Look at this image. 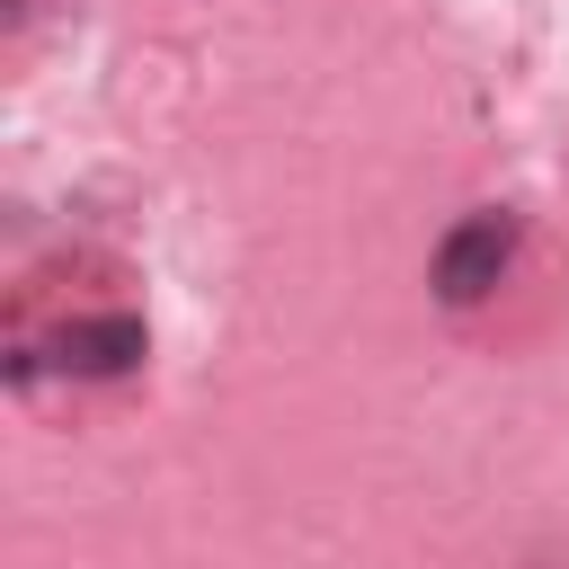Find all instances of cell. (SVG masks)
<instances>
[{
	"label": "cell",
	"mask_w": 569,
	"mask_h": 569,
	"mask_svg": "<svg viewBox=\"0 0 569 569\" xmlns=\"http://www.w3.org/2000/svg\"><path fill=\"white\" fill-rule=\"evenodd\" d=\"M507 258H516V213H498V204H480V213H462L445 240H436V293L462 311V302H480L498 276H507Z\"/></svg>",
	"instance_id": "obj_1"
},
{
	"label": "cell",
	"mask_w": 569,
	"mask_h": 569,
	"mask_svg": "<svg viewBox=\"0 0 569 569\" xmlns=\"http://www.w3.org/2000/svg\"><path fill=\"white\" fill-rule=\"evenodd\" d=\"M53 347H62V373L107 382V373H133V365H142V320H133V311H89V320H71Z\"/></svg>",
	"instance_id": "obj_2"
}]
</instances>
